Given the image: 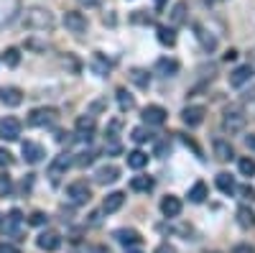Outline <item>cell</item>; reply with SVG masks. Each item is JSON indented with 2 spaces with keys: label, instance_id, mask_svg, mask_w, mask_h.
Masks as SVG:
<instances>
[{
  "label": "cell",
  "instance_id": "1",
  "mask_svg": "<svg viewBox=\"0 0 255 253\" xmlns=\"http://www.w3.org/2000/svg\"><path fill=\"white\" fill-rule=\"evenodd\" d=\"M20 23H23L26 28H31V31H51L56 26V18L46 8H28L23 13V18H20Z\"/></svg>",
  "mask_w": 255,
  "mask_h": 253
},
{
  "label": "cell",
  "instance_id": "2",
  "mask_svg": "<svg viewBox=\"0 0 255 253\" xmlns=\"http://www.w3.org/2000/svg\"><path fill=\"white\" fill-rule=\"evenodd\" d=\"M245 110L240 108V105H230V108H225L222 113V128L225 133L235 136V133H243L245 131Z\"/></svg>",
  "mask_w": 255,
  "mask_h": 253
},
{
  "label": "cell",
  "instance_id": "3",
  "mask_svg": "<svg viewBox=\"0 0 255 253\" xmlns=\"http://www.w3.org/2000/svg\"><path fill=\"white\" fill-rule=\"evenodd\" d=\"M0 228H3V233L20 241L23 238V215H20V210H10V213L5 215V220L0 223Z\"/></svg>",
  "mask_w": 255,
  "mask_h": 253
},
{
  "label": "cell",
  "instance_id": "4",
  "mask_svg": "<svg viewBox=\"0 0 255 253\" xmlns=\"http://www.w3.org/2000/svg\"><path fill=\"white\" fill-rule=\"evenodd\" d=\"M56 118H59V113L54 108H36L28 115V125H33V128H46V125L56 123Z\"/></svg>",
  "mask_w": 255,
  "mask_h": 253
},
{
  "label": "cell",
  "instance_id": "5",
  "mask_svg": "<svg viewBox=\"0 0 255 253\" xmlns=\"http://www.w3.org/2000/svg\"><path fill=\"white\" fill-rule=\"evenodd\" d=\"M67 197L74 202V205H87L90 200H92V189H90V184L87 182H72L69 187H67Z\"/></svg>",
  "mask_w": 255,
  "mask_h": 253
},
{
  "label": "cell",
  "instance_id": "6",
  "mask_svg": "<svg viewBox=\"0 0 255 253\" xmlns=\"http://www.w3.org/2000/svg\"><path fill=\"white\" fill-rule=\"evenodd\" d=\"M72 166V156L69 154H59L51 164H49V179H51V184H59V179L64 177V172Z\"/></svg>",
  "mask_w": 255,
  "mask_h": 253
},
{
  "label": "cell",
  "instance_id": "7",
  "mask_svg": "<svg viewBox=\"0 0 255 253\" xmlns=\"http://www.w3.org/2000/svg\"><path fill=\"white\" fill-rule=\"evenodd\" d=\"M64 26L72 33H84L87 31V15L79 13V10H67L64 13Z\"/></svg>",
  "mask_w": 255,
  "mask_h": 253
},
{
  "label": "cell",
  "instance_id": "8",
  "mask_svg": "<svg viewBox=\"0 0 255 253\" xmlns=\"http://www.w3.org/2000/svg\"><path fill=\"white\" fill-rule=\"evenodd\" d=\"M113 238H115L120 246H125V248H135V246L143 243L140 233H138V230H133V228H120V230H115Z\"/></svg>",
  "mask_w": 255,
  "mask_h": 253
},
{
  "label": "cell",
  "instance_id": "9",
  "mask_svg": "<svg viewBox=\"0 0 255 253\" xmlns=\"http://www.w3.org/2000/svg\"><path fill=\"white\" fill-rule=\"evenodd\" d=\"M20 136V120L8 115L5 120H0V138L3 141H18Z\"/></svg>",
  "mask_w": 255,
  "mask_h": 253
},
{
  "label": "cell",
  "instance_id": "10",
  "mask_svg": "<svg viewBox=\"0 0 255 253\" xmlns=\"http://www.w3.org/2000/svg\"><path fill=\"white\" fill-rule=\"evenodd\" d=\"M204 115H207V110L202 108V105H189V108H184V113H181V120L189 125V128H197V125L204 123Z\"/></svg>",
  "mask_w": 255,
  "mask_h": 253
},
{
  "label": "cell",
  "instance_id": "11",
  "mask_svg": "<svg viewBox=\"0 0 255 253\" xmlns=\"http://www.w3.org/2000/svg\"><path fill=\"white\" fill-rule=\"evenodd\" d=\"M20 154H23V159H26L28 164H38L41 159L46 156L44 146H41V143H33V141H26L23 146H20Z\"/></svg>",
  "mask_w": 255,
  "mask_h": 253
},
{
  "label": "cell",
  "instance_id": "12",
  "mask_svg": "<svg viewBox=\"0 0 255 253\" xmlns=\"http://www.w3.org/2000/svg\"><path fill=\"white\" fill-rule=\"evenodd\" d=\"M36 246L41 248V251H49V253H54L59 246H61V236L59 233H54V230H44L38 238H36Z\"/></svg>",
  "mask_w": 255,
  "mask_h": 253
},
{
  "label": "cell",
  "instance_id": "13",
  "mask_svg": "<svg viewBox=\"0 0 255 253\" xmlns=\"http://www.w3.org/2000/svg\"><path fill=\"white\" fill-rule=\"evenodd\" d=\"M118 177H120V169L115 164H105V166H100L95 172V182L97 184H113V182H118Z\"/></svg>",
  "mask_w": 255,
  "mask_h": 253
},
{
  "label": "cell",
  "instance_id": "14",
  "mask_svg": "<svg viewBox=\"0 0 255 253\" xmlns=\"http://www.w3.org/2000/svg\"><path fill=\"white\" fill-rule=\"evenodd\" d=\"M166 110L161 108V105H148V108L143 110V120L148 123V125H163L166 123Z\"/></svg>",
  "mask_w": 255,
  "mask_h": 253
},
{
  "label": "cell",
  "instance_id": "15",
  "mask_svg": "<svg viewBox=\"0 0 255 253\" xmlns=\"http://www.w3.org/2000/svg\"><path fill=\"white\" fill-rule=\"evenodd\" d=\"M95 128H97V123H95V118L92 115H79L77 118V136L79 138H92V133H95Z\"/></svg>",
  "mask_w": 255,
  "mask_h": 253
},
{
  "label": "cell",
  "instance_id": "16",
  "mask_svg": "<svg viewBox=\"0 0 255 253\" xmlns=\"http://www.w3.org/2000/svg\"><path fill=\"white\" fill-rule=\"evenodd\" d=\"M161 213H163L166 218H179V215H181V200L174 197V195H166V197L161 200Z\"/></svg>",
  "mask_w": 255,
  "mask_h": 253
},
{
  "label": "cell",
  "instance_id": "17",
  "mask_svg": "<svg viewBox=\"0 0 255 253\" xmlns=\"http://www.w3.org/2000/svg\"><path fill=\"white\" fill-rule=\"evenodd\" d=\"M0 100H3V105H8V108H18V105L23 102V92L18 87H0Z\"/></svg>",
  "mask_w": 255,
  "mask_h": 253
},
{
  "label": "cell",
  "instance_id": "18",
  "mask_svg": "<svg viewBox=\"0 0 255 253\" xmlns=\"http://www.w3.org/2000/svg\"><path fill=\"white\" fill-rule=\"evenodd\" d=\"M253 79V67L250 64H243V67H238L235 72L230 74V84L232 87H243V84H248Z\"/></svg>",
  "mask_w": 255,
  "mask_h": 253
},
{
  "label": "cell",
  "instance_id": "19",
  "mask_svg": "<svg viewBox=\"0 0 255 253\" xmlns=\"http://www.w3.org/2000/svg\"><path fill=\"white\" fill-rule=\"evenodd\" d=\"M128 79H130L135 87H140V90L151 87V74H148L145 69H140V67H133L130 72H128Z\"/></svg>",
  "mask_w": 255,
  "mask_h": 253
},
{
  "label": "cell",
  "instance_id": "20",
  "mask_svg": "<svg viewBox=\"0 0 255 253\" xmlns=\"http://www.w3.org/2000/svg\"><path fill=\"white\" fill-rule=\"evenodd\" d=\"M123 202H125V195L123 192H110L108 197H105V202H102V210L105 213H118V210L123 207Z\"/></svg>",
  "mask_w": 255,
  "mask_h": 253
},
{
  "label": "cell",
  "instance_id": "21",
  "mask_svg": "<svg viewBox=\"0 0 255 253\" xmlns=\"http://www.w3.org/2000/svg\"><path fill=\"white\" fill-rule=\"evenodd\" d=\"M156 72H161L163 77H174L179 72V61L176 59H158L156 61Z\"/></svg>",
  "mask_w": 255,
  "mask_h": 253
},
{
  "label": "cell",
  "instance_id": "22",
  "mask_svg": "<svg viewBox=\"0 0 255 253\" xmlns=\"http://www.w3.org/2000/svg\"><path fill=\"white\" fill-rule=\"evenodd\" d=\"M238 225L245 228V230L255 228V213H253L250 207H240V210H238Z\"/></svg>",
  "mask_w": 255,
  "mask_h": 253
},
{
  "label": "cell",
  "instance_id": "23",
  "mask_svg": "<svg viewBox=\"0 0 255 253\" xmlns=\"http://www.w3.org/2000/svg\"><path fill=\"white\" fill-rule=\"evenodd\" d=\"M207 200V184L204 182H197L194 187L189 189V202H194V205H202Z\"/></svg>",
  "mask_w": 255,
  "mask_h": 253
},
{
  "label": "cell",
  "instance_id": "24",
  "mask_svg": "<svg viewBox=\"0 0 255 253\" xmlns=\"http://www.w3.org/2000/svg\"><path fill=\"white\" fill-rule=\"evenodd\" d=\"M217 187H220V192H225V195H232V192H235V179H232L227 172H220L217 174Z\"/></svg>",
  "mask_w": 255,
  "mask_h": 253
},
{
  "label": "cell",
  "instance_id": "25",
  "mask_svg": "<svg viewBox=\"0 0 255 253\" xmlns=\"http://www.w3.org/2000/svg\"><path fill=\"white\" fill-rule=\"evenodd\" d=\"M215 156L220 161H230L232 156H235V151H232V146L227 141H215Z\"/></svg>",
  "mask_w": 255,
  "mask_h": 253
},
{
  "label": "cell",
  "instance_id": "26",
  "mask_svg": "<svg viewBox=\"0 0 255 253\" xmlns=\"http://www.w3.org/2000/svg\"><path fill=\"white\" fill-rule=\"evenodd\" d=\"M118 105H120V110L123 113H128V110H133L135 108V97L130 95V92H128V90H118Z\"/></svg>",
  "mask_w": 255,
  "mask_h": 253
},
{
  "label": "cell",
  "instance_id": "27",
  "mask_svg": "<svg viewBox=\"0 0 255 253\" xmlns=\"http://www.w3.org/2000/svg\"><path fill=\"white\" fill-rule=\"evenodd\" d=\"M130 189H135V192H151L153 189V179L151 177H133L130 179Z\"/></svg>",
  "mask_w": 255,
  "mask_h": 253
},
{
  "label": "cell",
  "instance_id": "28",
  "mask_svg": "<svg viewBox=\"0 0 255 253\" xmlns=\"http://www.w3.org/2000/svg\"><path fill=\"white\" fill-rule=\"evenodd\" d=\"M148 164V154H143V151H130L128 154V166L130 169H143Z\"/></svg>",
  "mask_w": 255,
  "mask_h": 253
},
{
  "label": "cell",
  "instance_id": "29",
  "mask_svg": "<svg viewBox=\"0 0 255 253\" xmlns=\"http://www.w3.org/2000/svg\"><path fill=\"white\" fill-rule=\"evenodd\" d=\"M158 41H161L163 46H174V44H176V33H174V28L158 26Z\"/></svg>",
  "mask_w": 255,
  "mask_h": 253
},
{
  "label": "cell",
  "instance_id": "30",
  "mask_svg": "<svg viewBox=\"0 0 255 253\" xmlns=\"http://www.w3.org/2000/svg\"><path fill=\"white\" fill-rule=\"evenodd\" d=\"M238 169H240L243 177H255V159L253 156H243L238 161Z\"/></svg>",
  "mask_w": 255,
  "mask_h": 253
},
{
  "label": "cell",
  "instance_id": "31",
  "mask_svg": "<svg viewBox=\"0 0 255 253\" xmlns=\"http://www.w3.org/2000/svg\"><path fill=\"white\" fill-rule=\"evenodd\" d=\"M10 192H13V179L5 172H0V197H10Z\"/></svg>",
  "mask_w": 255,
  "mask_h": 253
},
{
  "label": "cell",
  "instance_id": "32",
  "mask_svg": "<svg viewBox=\"0 0 255 253\" xmlns=\"http://www.w3.org/2000/svg\"><path fill=\"white\" fill-rule=\"evenodd\" d=\"M184 13H186V3L181 0V3H176V5H174V10H171V23H174V26L184 23Z\"/></svg>",
  "mask_w": 255,
  "mask_h": 253
},
{
  "label": "cell",
  "instance_id": "33",
  "mask_svg": "<svg viewBox=\"0 0 255 253\" xmlns=\"http://www.w3.org/2000/svg\"><path fill=\"white\" fill-rule=\"evenodd\" d=\"M197 36H199V41H202V46H204L207 51H215V46H217V41L212 38V36H207V31L197 28Z\"/></svg>",
  "mask_w": 255,
  "mask_h": 253
},
{
  "label": "cell",
  "instance_id": "34",
  "mask_svg": "<svg viewBox=\"0 0 255 253\" xmlns=\"http://www.w3.org/2000/svg\"><path fill=\"white\" fill-rule=\"evenodd\" d=\"M3 59H5V64H8V67H18V61H20V51H18V49H5Z\"/></svg>",
  "mask_w": 255,
  "mask_h": 253
},
{
  "label": "cell",
  "instance_id": "35",
  "mask_svg": "<svg viewBox=\"0 0 255 253\" xmlns=\"http://www.w3.org/2000/svg\"><path fill=\"white\" fill-rule=\"evenodd\" d=\"M130 138H133L135 143H145V141H151V133H148L145 128H133Z\"/></svg>",
  "mask_w": 255,
  "mask_h": 253
},
{
  "label": "cell",
  "instance_id": "36",
  "mask_svg": "<svg viewBox=\"0 0 255 253\" xmlns=\"http://www.w3.org/2000/svg\"><path fill=\"white\" fill-rule=\"evenodd\" d=\"M92 161H95V154H92V151H82L72 164H77V166H87V164H92Z\"/></svg>",
  "mask_w": 255,
  "mask_h": 253
},
{
  "label": "cell",
  "instance_id": "37",
  "mask_svg": "<svg viewBox=\"0 0 255 253\" xmlns=\"http://www.w3.org/2000/svg\"><path fill=\"white\" fill-rule=\"evenodd\" d=\"M28 223H31V225H36V228H41V225H46V215H44V213H38V210H36V213H31Z\"/></svg>",
  "mask_w": 255,
  "mask_h": 253
},
{
  "label": "cell",
  "instance_id": "38",
  "mask_svg": "<svg viewBox=\"0 0 255 253\" xmlns=\"http://www.w3.org/2000/svg\"><path fill=\"white\" fill-rule=\"evenodd\" d=\"M13 164V154L5 151V149H0V166H10Z\"/></svg>",
  "mask_w": 255,
  "mask_h": 253
},
{
  "label": "cell",
  "instance_id": "39",
  "mask_svg": "<svg viewBox=\"0 0 255 253\" xmlns=\"http://www.w3.org/2000/svg\"><path fill=\"white\" fill-rule=\"evenodd\" d=\"M240 195H243L245 200H250V202H253V200H255V189H253L250 184H243V187H240Z\"/></svg>",
  "mask_w": 255,
  "mask_h": 253
},
{
  "label": "cell",
  "instance_id": "40",
  "mask_svg": "<svg viewBox=\"0 0 255 253\" xmlns=\"http://www.w3.org/2000/svg\"><path fill=\"white\" fill-rule=\"evenodd\" d=\"M0 253H20V248L18 246H13V243H0Z\"/></svg>",
  "mask_w": 255,
  "mask_h": 253
},
{
  "label": "cell",
  "instance_id": "41",
  "mask_svg": "<svg viewBox=\"0 0 255 253\" xmlns=\"http://www.w3.org/2000/svg\"><path fill=\"white\" fill-rule=\"evenodd\" d=\"M95 67H97V72H108V67H110V64H105V61H102V54L100 51L95 54Z\"/></svg>",
  "mask_w": 255,
  "mask_h": 253
},
{
  "label": "cell",
  "instance_id": "42",
  "mask_svg": "<svg viewBox=\"0 0 255 253\" xmlns=\"http://www.w3.org/2000/svg\"><path fill=\"white\" fill-rule=\"evenodd\" d=\"M232 253H255V246L243 243V246H235V248H232Z\"/></svg>",
  "mask_w": 255,
  "mask_h": 253
},
{
  "label": "cell",
  "instance_id": "43",
  "mask_svg": "<svg viewBox=\"0 0 255 253\" xmlns=\"http://www.w3.org/2000/svg\"><path fill=\"white\" fill-rule=\"evenodd\" d=\"M77 3H79L82 8H100L102 0H77Z\"/></svg>",
  "mask_w": 255,
  "mask_h": 253
},
{
  "label": "cell",
  "instance_id": "44",
  "mask_svg": "<svg viewBox=\"0 0 255 253\" xmlns=\"http://www.w3.org/2000/svg\"><path fill=\"white\" fill-rule=\"evenodd\" d=\"M133 20H135V23H151V18L143 15V10H135L133 13Z\"/></svg>",
  "mask_w": 255,
  "mask_h": 253
},
{
  "label": "cell",
  "instance_id": "45",
  "mask_svg": "<svg viewBox=\"0 0 255 253\" xmlns=\"http://www.w3.org/2000/svg\"><path fill=\"white\" fill-rule=\"evenodd\" d=\"M156 253H176V248H174V246H168V243H161V246L156 248Z\"/></svg>",
  "mask_w": 255,
  "mask_h": 253
},
{
  "label": "cell",
  "instance_id": "46",
  "mask_svg": "<svg viewBox=\"0 0 255 253\" xmlns=\"http://www.w3.org/2000/svg\"><path fill=\"white\" fill-rule=\"evenodd\" d=\"M235 59H238V51H235V49H230V51L225 54V61H235Z\"/></svg>",
  "mask_w": 255,
  "mask_h": 253
},
{
  "label": "cell",
  "instance_id": "47",
  "mask_svg": "<svg viewBox=\"0 0 255 253\" xmlns=\"http://www.w3.org/2000/svg\"><path fill=\"white\" fill-rule=\"evenodd\" d=\"M245 143H248V149L255 151V136H245Z\"/></svg>",
  "mask_w": 255,
  "mask_h": 253
},
{
  "label": "cell",
  "instance_id": "48",
  "mask_svg": "<svg viewBox=\"0 0 255 253\" xmlns=\"http://www.w3.org/2000/svg\"><path fill=\"white\" fill-rule=\"evenodd\" d=\"M245 100H255V87H253V92H245Z\"/></svg>",
  "mask_w": 255,
  "mask_h": 253
},
{
  "label": "cell",
  "instance_id": "49",
  "mask_svg": "<svg viewBox=\"0 0 255 253\" xmlns=\"http://www.w3.org/2000/svg\"><path fill=\"white\" fill-rule=\"evenodd\" d=\"M153 3H156V8H158V10H161V8H163V5H166V0H153Z\"/></svg>",
  "mask_w": 255,
  "mask_h": 253
},
{
  "label": "cell",
  "instance_id": "50",
  "mask_svg": "<svg viewBox=\"0 0 255 253\" xmlns=\"http://www.w3.org/2000/svg\"><path fill=\"white\" fill-rule=\"evenodd\" d=\"M128 253H140V251H130V248H128Z\"/></svg>",
  "mask_w": 255,
  "mask_h": 253
}]
</instances>
